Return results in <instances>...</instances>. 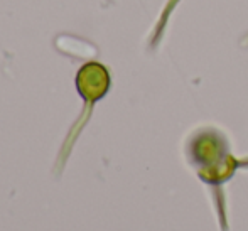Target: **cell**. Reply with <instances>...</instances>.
<instances>
[{
	"mask_svg": "<svg viewBox=\"0 0 248 231\" xmlns=\"http://www.w3.org/2000/svg\"><path fill=\"white\" fill-rule=\"evenodd\" d=\"M110 73L101 62L90 61L83 64L76 73V88L88 105L96 103L110 90Z\"/></svg>",
	"mask_w": 248,
	"mask_h": 231,
	"instance_id": "1",
	"label": "cell"
},
{
	"mask_svg": "<svg viewBox=\"0 0 248 231\" xmlns=\"http://www.w3.org/2000/svg\"><path fill=\"white\" fill-rule=\"evenodd\" d=\"M181 3V0H167V3L164 5L160 17L157 20L155 27H154V32L150 34V47H157V44L160 43V39L164 37V32L167 29V22H169L172 12L177 9V5Z\"/></svg>",
	"mask_w": 248,
	"mask_h": 231,
	"instance_id": "2",
	"label": "cell"
},
{
	"mask_svg": "<svg viewBox=\"0 0 248 231\" xmlns=\"http://www.w3.org/2000/svg\"><path fill=\"white\" fill-rule=\"evenodd\" d=\"M242 46H243V47H248V34H247L245 37H243V41H242Z\"/></svg>",
	"mask_w": 248,
	"mask_h": 231,
	"instance_id": "3",
	"label": "cell"
}]
</instances>
